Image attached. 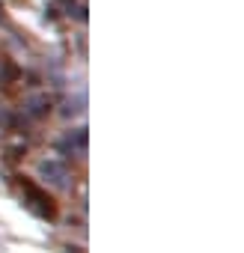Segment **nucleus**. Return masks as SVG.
<instances>
[{
	"mask_svg": "<svg viewBox=\"0 0 244 253\" xmlns=\"http://www.w3.org/2000/svg\"><path fill=\"white\" fill-rule=\"evenodd\" d=\"M42 173L45 176H51L48 182H54V185H60V188H66L69 185V170H66V164H60V161H42Z\"/></svg>",
	"mask_w": 244,
	"mask_h": 253,
	"instance_id": "nucleus-1",
	"label": "nucleus"
}]
</instances>
